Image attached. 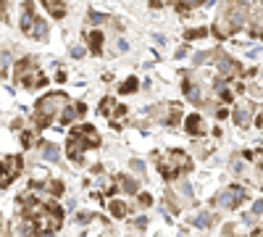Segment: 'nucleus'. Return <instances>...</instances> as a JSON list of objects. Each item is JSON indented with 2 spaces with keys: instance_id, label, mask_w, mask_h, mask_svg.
<instances>
[{
  "instance_id": "f257e3e1",
  "label": "nucleus",
  "mask_w": 263,
  "mask_h": 237,
  "mask_svg": "<svg viewBox=\"0 0 263 237\" xmlns=\"http://www.w3.org/2000/svg\"><path fill=\"white\" fill-rule=\"evenodd\" d=\"M66 105H69V98H66L63 93H55V95H45L40 103H37V114L40 116H45L48 121H53Z\"/></svg>"
},
{
  "instance_id": "f03ea898",
  "label": "nucleus",
  "mask_w": 263,
  "mask_h": 237,
  "mask_svg": "<svg viewBox=\"0 0 263 237\" xmlns=\"http://www.w3.org/2000/svg\"><path fill=\"white\" fill-rule=\"evenodd\" d=\"M242 200H245V190H239V187H229V190H224L221 195L216 198V203L221 208H237Z\"/></svg>"
},
{
  "instance_id": "7ed1b4c3",
  "label": "nucleus",
  "mask_w": 263,
  "mask_h": 237,
  "mask_svg": "<svg viewBox=\"0 0 263 237\" xmlns=\"http://www.w3.org/2000/svg\"><path fill=\"white\" fill-rule=\"evenodd\" d=\"M18 169H21V158H8L0 166V187H8L18 177Z\"/></svg>"
},
{
  "instance_id": "20e7f679",
  "label": "nucleus",
  "mask_w": 263,
  "mask_h": 237,
  "mask_svg": "<svg viewBox=\"0 0 263 237\" xmlns=\"http://www.w3.org/2000/svg\"><path fill=\"white\" fill-rule=\"evenodd\" d=\"M90 145L84 140V135H79V132H74L71 137H69V156H71V161H82V156H84V148Z\"/></svg>"
},
{
  "instance_id": "39448f33",
  "label": "nucleus",
  "mask_w": 263,
  "mask_h": 237,
  "mask_svg": "<svg viewBox=\"0 0 263 237\" xmlns=\"http://www.w3.org/2000/svg\"><path fill=\"white\" fill-rule=\"evenodd\" d=\"M218 71H221V77H237L239 74V63L237 61H232V58H227V56H221L218 58Z\"/></svg>"
},
{
  "instance_id": "423d86ee",
  "label": "nucleus",
  "mask_w": 263,
  "mask_h": 237,
  "mask_svg": "<svg viewBox=\"0 0 263 237\" xmlns=\"http://www.w3.org/2000/svg\"><path fill=\"white\" fill-rule=\"evenodd\" d=\"M27 34H29V37H34V40H42V37L48 34V24H45L42 19H32V24H29Z\"/></svg>"
},
{
  "instance_id": "0eeeda50",
  "label": "nucleus",
  "mask_w": 263,
  "mask_h": 237,
  "mask_svg": "<svg viewBox=\"0 0 263 237\" xmlns=\"http://www.w3.org/2000/svg\"><path fill=\"white\" fill-rule=\"evenodd\" d=\"M250 116H253V108H250L248 103H242V105L234 111V124H237V126H245V124H250Z\"/></svg>"
},
{
  "instance_id": "6e6552de",
  "label": "nucleus",
  "mask_w": 263,
  "mask_h": 237,
  "mask_svg": "<svg viewBox=\"0 0 263 237\" xmlns=\"http://www.w3.org/2000/svg\"><path fill=\"white\" fill-rule=\"evenodd\" d=\"M184 124H187L190 135H203V119H200V114H190Z\"/></svg>"
},
{
  "instance_id": "1a4fd4ad",
  "label": "nucleus",
  "mask_w": 263,
  "mask_h": 237,
  "mask_svg": "<svg viewBox=\"0 0 263 237\" xmlns=\"http://www.w3.org/2000/svg\"><path fill=\"white\" fill-rule=\"evenodd\" d=\"M45 3V8L55 16V19H63L66 16V6H63V0H42Z\"/></svg>"
},
{
  "instance_id": "9d476101",
  "label": "nucleus",
  "mask_w": 263,
  "mask_h": 237,
  "mask_svg": "<svg viewBox=\"0 0 263 237\" xmlns=\"http://www.w3.org/2000/svg\"><path fill=\"white\" fill-rule=\"evenodd\" d=\"M168 158H171V163L177 166L179 171H187V169H190V158H187L184 153H168Z\"/></svg>"
},
{
  "instance_id": "9b49d317",
  "label": "nucleus",
  "mask_w": 263,
  "mask_h": 237,
  "mask_svg": "<svg viewBox=\"0 0 263 237\" xmlns=\"http://www.w3.org/2000/svg\"><path fill=\"white\" fill-rule=\"evenodd\" d=\"M184 95H187L192 103H200V100H203V93L197 90L195 84H190V82H184Z\"/></svg>"
},
{
  "instance_id": "f8f14e48",
  "label": "nucleus",
  "mask_w": 263,
  "mask_h": 237,
  "mask_svg": "<svg viewBox=\"0 0 263 237\" xmlns=\"http://www.w3.org/2000/svg\"><path fill=\"white\" fill-rule=\"evenodd\" d=\"M42 158L45 161H58V148L50 142H42Z\"/></svg>"
},
{
  "instance_id": "ddd939ff",
  "label": "nucleus",
  "mask_w": 263,
  "mask_h": 237,
  "mask_svg": "<svg viewBox=\"0 0 263 237\" xmlns=\"http://www.w3.org/2000/svg\"><path fill=\"white\" fill-rule=\"evenodd\" d=\"M100 45H103V34H100V32H92V34H90V48H92V53H95V56H100V53H103V48H100Z\"/></svg>"
},
{
  "instance_id": "4468645a",
  "label": "nucleus",
  "mask_w": 263,
  "mask_h": 237,
  "mask_svg": "<svg viewBox=\"0 0 263 237\" xmlns=\"http://www.w3.org/2000/svg\"><path fill=\"white\" fill-rule=\"evenodd\" d=\"M32 69H34V58H24V61L16 66V77H24V74L32 71Z\"/></svg>"
},
{
  "instance_id": "2eb2a0df",
  "label": "nucleus",
  "mask_w": 263,
  "mask_h": 237,
  "mask_svg": "<svg viewBox=\"0 0 263 237\" xmlns=\"http://www.w3.org/2000/svg\"><path fill=\"white\" fill-rule=\"evenodd\" d=\"M200 3H203V0H177V11L179 13H187L190 8H197Z\"/></svg>"
},
{
  "instance_id": "dca6fc26",
  "label": "nucleus",
  "mask_w": 263,
  "mask_h": 237,
  "mask_svg": "<svg viewBox=\"0 0 263 237\" xmlns=\"http://www.w3.org/2000/svg\"><path fill=\"white\" fill-rule=\"evenodd\" d=\"M126 211H129L126 203H121V200H114V203H111V213H114L116 219H124V216H126Z\"/></svg>"
},
{
  "instance_id": "f3484780",
  "label": "nucleus",
  "mask_w": 263,
  "mask_h": 237,
  "mask_svg": "<svg viewBox=\"0 0 263 237\" xmlns=\"http://www.w3.org/2000/svg\"><path fill=\"white\" fill-rule=\"evenodd\" d=\"M119 182H121L124 192H132V195H137V182L132 179V177H119Z\"/></svg>"
},
{
  "instance_id": "a211bd4d",
  "label": "nucleus",
  "mask_w": 263,
  "mask_h": 237,
  "mask_svg": "<svg viewBox=\"0 0 263 237\" xmlns=\"http://www.w3.org/2000/svg\"><path fill=\"white\" fill-rule=\"evenodd\" d=\"M177 192H182V198L184 200H192V187H190V182H177Z\"/></svg>"
},
{
  "instance_id": "6ab92c4d",
  "label": "nucleus",
  "mask_w": 263,
  "mask_h": 237,
  "mask_svg": "<svg viewBox=\"0 0 263 237\" xmlns=\"http://www.w3.org/2000/svg\"><path fill=\"white\" fill-rule=\"evenodd\" d=\"M77 116H79V114H77V105H74V108H69V105H66V111H61V119H63L66 124H71Z\"/></svg>"
},
{
  "instance_id": "aec40b11",
  "label": "nucleus",
  "mask_w": 263,
  "mask_h": 237,
  "mask_svg": "<svg viewBox=\"0 0 263 237\" xmlns=\"http://www.w3.org/2000/svg\"><path fill=\"white\" fill-rule=\"evenodd\" d=\"M213 222V216H208V213H200V216H195V227H208Z\"/></svg>"
},
{
  "instance_id": "412c9836",
  "label": "nucleus",
  "mask_w": 263,
  "mask_h": 237,
  "mask_svg": "<svg viewBox=\"0 0 263 237\" xmlns=\"http://www.w3.org/2000/svg\"><path fill=\"white\" fill-rule=\"evenodd\" d=\"M137 90V79L135 77H129L126 82H124V87H121V93H135Z\"/></svg>"
},
{
  "instance_id": "4be33fe9",
  "label": "nucleus",
  "mask_w": 263,
  "mask_h": 237,
  "mask_svg": "<svg viewBox=\"0 0 263 237\" xmlns=\"http://www.w3.org/2000/svg\"><path fill=\"white\" fill-rule=\"evenodd\" d=\"M111 111H114V100L105 98V100L100 103V114H111Z\"/></svg>"
},
{
  "instance_id": "5701e85b",
  "label": "nucleus",
  "mask_w": 263,
  "mask_h": 237,
  "mask_svg": "<svg viewBox=\"0 0 263 237\" xmlns=\"http://www.w3.org/2000/svg\"><path fill=\"white\" fill-rule=\"evenodd\" d=\"M48 190H50V195H61V192H63V185H61V182H50Z\"/></svg>"
},
{
  "instance_id": "b1692460",
  "label": "nucleus",
  "mask_w": 263,
  "mask_h": 237,
  "mask_svg": "<svg viewBox=\"0 0 263 237\" xmlns=\"http://www.w3.org/2000/svg\"><path fill=\"white\" fill-rule=\"evenodd\" d=\"M132 169H135V171H137V174H140V177L145 174V163H142V161H137V158H135V161H132Z\"/></svg>"
},
{
  "instance_id": "393cba45",
  "label": "nucleus",
  "mask_w": 263,
  "mask_h": 237,
  "mask_svg": "<svg viewBox=\"0 0 263 237\" xmlns=\"http://www.w3.org/2000/svg\"><path fill=\"white\" fill-rule=\"evenodd\" d=\"M208 58H211V53H197V56H195V66H200V63H205Z\"/></svg>"
},
{
  "instance_id": "a878e982",
  "label": "nucleus",
  "mask_w": 263,
  "mask_h": 237,
  "mask_svg": "<svg viewBox=\"0 0 263 237\" xmlns=\"http://www.w3.org/2000/svg\"><path fill=\"white\" fill-rule=\"evenodd\" d=\"M203 34H205V29H203V27H200V29H190V32H187V37H190V40H195V37H203Z\"/></svg>"
},
{
  "instance_id": "bb28decb",
  "label": "nucleus",
  "mask_w": 263,
  "mask_h": 237,
  "mask_svg": "<svg viewBox=\"0 0 263 237\" xmlns=\"http://www.w3.org/2000/svg\"><path fill=\"white\" fill-rule=\"evenodd\" d=\"M90 21H92V24H100V21H105V16H103V13H95V11H92V13H90Z\"/></svg>"
},
{
  "instance_id": "cd10ccee",
  "label": "nucleus",
  "mask_w": 263,
  "mask_h": 237,
  "mask_svg": "<svg viewBox=\"0 0 263 237\" xmlns=\"http://www.w3.org/2000/svg\"><path fill=\"white\" fill-rule=\"evenodd\" d=\"M21 142H24V145L29 148V145L34 142V135H32V132H24V137H21Z\"/></svg>"
},
{
  "instance_id": "c85d7f7f",
  "label": "nucleus",
  "mask_w": 263,
  "mask_h": 237,
  "mask_svg": "<svg viewBox=\"0 0 263 237\" xmlns=\"http://www.w3.org/2000/svg\"><path fill=\"white\" fill-rule=\"evenodd\" d=\"M116 45H119V53H126V50H129V42H126V40H119Z\"/></svg>"
},
{
  "instance_id": "c756f323",
  "label": "nucleus",
  "mask_w": 263,
  "mask_h": 237,
  "mask_svg": "<svg viewBox=\"0 0 263 237\" xmlns=\"http://www.w3.org/2000/svg\"><path fill=\"white\" fill-rule=\"evenodd\" d=\"M253 213H263V200H258V203L253 206Z\"/></svg>"
},
{
  "instance_id": "7c9ffc66",
  "label": "nucleus",
  "mask_w": 263,
  "mask_h": 237,
  "mask_svg": "<svg viewBox=\"0 0 263 237\" xmlns=\"http://www.w3.org/2000/svg\"><path fill=\"white\" fill-rule=\"evenodd\" d=\"M90 219H92L90 213H79V222H82V224H87V222H90Z\"/></svg>"
},
{
  "instance_id": "2f4dec72",
  "label": "nucleus",
  "mask_w": 263,
  "mask_h": 237,
  "mask_svg": "<svg viewBox=\"0 0 263 237\" xmlns=\"http://www.w3.org/2000/svg\"><path fill=\"white\" fill-rule=\"evenodd\" d=\"M124 114H126V108H124V105H116V116H119V119H121V116H124Z\"/></svg>"
},
{
  "instance_id": "473e14b6",
  "label": "nucleus",
  "mask_w": 263,
  "mask_h": 237,
  "mask_svg": "<svg viewBox=\"0 0 263 237\" xmlns=\"http://www.w3.org/2000/svg\"><path fill=\"white\" fill-rule=\"evenodd\" d=\"M71 53H74V58H82V56H84V50H82V48H74Z\"/></svg>"
},
{
  "instance_id": "72a5a7b5",
  "label": "nucleus",
  "mask_w": 263,
  "mask_h": 237,
  "mask_svg": "<svg viewBox=\"0 0 263 237\" xmlns=\"http://www.w3.org/2000/svg\"><path fill=\"white\" fill-rule=\"evenodd\" d=\"M140 203L142 206H150V195H140Z\"/></svg>"
},
{
  "instance_id": "f704fd0d",
  "label": "nucleus",
  "mask_w": 263,
  "mask_h": 237,
  "mask_svg": "<svg viewBox=\"0 0 263 237\" xmlns=\"http://www.w3.org/2000/svg\"><path fill=\"white\" fill-rule=\"evenodd\" d=\"M258 126L263 129V111H260V116H258Z\"/></svg>"
}]
</instances>
